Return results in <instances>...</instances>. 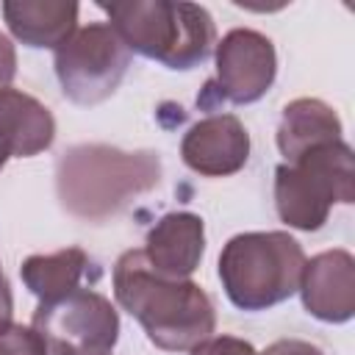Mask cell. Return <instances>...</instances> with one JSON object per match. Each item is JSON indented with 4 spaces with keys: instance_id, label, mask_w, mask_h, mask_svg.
<instances>
[{
    "instance_id": "11",
    "label": "cell",
    "mask_w": 355,
    "mask_h": 355,
    "mask_svg": "<svg viewBox=\"0 0 355 355\" xmlns=\"http://www.w3.org/2000/svg\"><path fill=\"white\" fill-rule=\"evenodd\" d=\"M202 252H205V222L191 211L164 214L147 230L141 250L150 269L172 280H189L200 266Z\"/></svg>"
},
{
    "instance_id": "4",
    "label": "cell",
    "mask_w": 355,
    "mask_h": 355,
    "mask_svg": "<svg viewBox=\"0 0 355 355\" xmlns=\"http://www.w3.org/2000/svg\"><path fill=\"white\" fill-rule=\"evenodd\" d=\"M302 244L286 230L233 236L219 252V280L239 311H269L300 291Z\"/></svg>"
},
{
    "instance_id": "18",
    "label": "cell",
    "mask_w": 355,
    "mask_h": 355,
    "mask_svg": "<svg viewBox=\"0 0 355 355\" xmlns=\"http://www.w3.org/2000/svg\"><path fill=\"white\" fill-rule=\"evenodd\" d=\"M258 355H324V352L316 344L302 341V338H280V341H272Z\"/></svg>"
},
{
    "instance_id": "13",
    "label": "cell",
    "mask_w": 355,
    "mask_h": 355,
    "mask_svg": "<svg viewBox=\"0 0 355 355\" xmlns=\"http://www.w3.org/2000/svg\"><path fill=\"white\" fill-rule=\"evenodd\" d=\"M11 36L28 47H61L78 31L75 0H6L0 6Z\"/></svg>"
},
{
    "instance_id": "17",
    "label": "cell",
    "mask_w": 355,
    "mask_h": 355,
    "mask_svg": "<svg viewBox=\"0 0 355 355\" xmlns=\"http://www.w3.org/2000/svg\"><path fill=\"white\" fill-rule=\"evenodd\" d=\"M191 355H258V349L236 336H211L189 349Z\"/></svg>"
},
{
    "instance_id": "5",
    "label": "cell",
    "mask_w": 355,
    "mask_h": 355,
    "mask_svg": "<svg viewBox=\"0 0 355 355\" xmlns=\"http://www.w3.org/2000/svg\"><path fill=\"white\" fill-rule=\"evenodd\" d=\"M336 202H355V155L344 139L308 150L291 164H277L275 211L280 222L313 233Z\"/></svg>"
},
{
    "instance_id": "12",
    "label": "cell",
    "mask_w": 355,
    "mask_h": 355,
    "mask_svg": "<svg viewBox=\"0 0 355 355\" xmlns=\"http://www.w3.org/2000/svg\"><path fill=\"white\" fill-rule=\"evenodd\" d=\"M53 139L55 119L44 103L19 89H0V147L8 158L39 155Z\"/></svg>"
},
{
    "instance_id": "10",
    "label": "cell",
    "mask_w": 355,
    "mask_h": 355,
    "mask_svg": "<svg viewBox=\"0 0 355 355\" xmlns=\"http://www.w3.org/2000/svg\"><path fill=\"white\" fill-rule=\"evenodd\" d=\"M302 308L327 324H344L355 313V258L349 250H324L305 261L300 277Z\"/></svg>"
},
{
    "instance_id": "6",
    "label": "cell",
    "mask_w": 355,
    "mask_h": 355,
    "mask_svg": "<svg viewBox=\"0 0 355 355\" xmlns=\"http://www.w3.org/2000/svg\"><path fill=\"white\" fill-rule=\"evenodd\" d=\"M53 64L67 100L97 105L119 89L130 67V50L108 22H92L55 47Z\"/></svg>"
},
{
    "instance_id": "9",
    "label": "cell",
    "mask_w": 355,
    "mask_h": 355,
    "mask_svg": "<svg viewBox=\"0 0 355 355\" xmlns=\"http://www.w3.org/2000/svg\"><path fill=\"white\" fill-rule=\"evenodd\" d=\"M180 158L202 178L236 175L250 158V133L236 114H211L183 133Z\"/></svg>"
},
{
    "instance_id": "8",
    "label": "cell",
    "mask_w": 355,
    "mask_h": 355,
    "mask_svg": "<svg viewBox=\"0 0 355 355\" xmlns=\"http://www.w3.org/2000/svg\"><path fill=\"white\" fill-rule=\"evenodd\" d=\"M216 78L208 89L233 105L258 103L277 78V53L269 36L252 28L227 31L214 47Z\"/></svg>"
},
{
    "instance_id": "1",
    "label": "cell",
    "mask_w": 355,
    "mask_h": 355,
    "mask_svg": "<svg viewBox=\"0 0 355 355\" xmlns=\"http://www.w3.org/2000/svg\"><path fill=\"white\" fill-rule=\"evenodd\" d=\"M114 297L147 338L166 352H186L211 338L216 327V311L202 286L153 272L141 250H128L116 258Z\"/></svg>"
},
{
    "instance_id": "20",
    "label": "cell",
    "mask_w": 355,
    "mask_h": 355,
    "mask_svg": "<svg viewBox=\"0 0 355 355\" xmlns=\"http://www.w3.org/2000/svg\"><path fill=\"white\" fill-rule=\"evenodd\" d=\"M11 313H14V297H11V286L0 269V327L11 322Z\"/></svg>"
},
{
    "instance_id": "19",
    "label": "cell",
    "mask_w": 355,
    "mask_h": 355,
    "mask_svg": "<svg viewBox=\"0 0 355 355\" xmlns=\"http://www.w3.org/2000/svg\"><path fill=\"white\" fill-rule=\"evenodd\" d=\"M17 75V50L6 33H0V89H8V83Z\"/></svg>"
},
{
    "instance_id": "15",
    "label": "cell",
    "mask_w": 355,
    "mask_h": 355,
    "mask_svg": "<svg viewBox=\"0 0 355 355\" xmlns=\"http://www.w3.org/2000/svg\"><path fill=\"white\" fill-rule=\"evenodd\" d=\"M89 269H92L89 255L80 247H67L50 255L25 258L19 266V277L39 302H50L80 288Z\"/></svg>"
},
{
    "instance_id": "14",
    "label": "cell",
    "mask_w": 355,
    "mask_h": 355,
    "mask_svg": "<svg viewBox=\"0 0 355 355\" xmlns=\"http://www.w3.org/2000/svg\"><path fill=\"white\" fill-rule=\"evenodd\" d=\"M338 114L319 97H297L283 108L277 125V150L286 158L283 164L297 161L308 150H316L330 141H341Z\"/></svg>"
},
{
    "instance_id": "21",
    "label": "cell",
    "mask_w": 355,
    "mask_h": 355,
    "mask_svg": "<svg viewBox=\"0 0 355 355\" xmlns=\"http://www.w3.org/2000/svg\"><path fill=\"white\" fill-rule=\"evenodd\" d=\"M6 161H8V153H6V150H3V147H0V169H3V166H6Z\"/></svg>"
},
{
    "instance_id": "3",
    "label": "cell",
    "mask_w": 355,
    "mask_h": 355,
    "mask_svg": "<svg viewBox=\"0 0 355 355\" xmlns=\"http://www.w3.org/2000/svg\"><path fill=\"white\" fill-rule=\"evenodd\" d=\"M158 178L161 161L155 153H125L108 144H78L55 166L64 208L92 222L116 214L130 197L150 191Z\"/></svg>"
},
{
    "instance_id": "2",
    "label": "cell",
    "mask_w": 355,
    "mask_h": 355,
    "mask_svg": "<svg viewBox=\"0 0 355 355\" xmlns=\"http://www.w3.org/2000/svg\"><path fill=\"white\" fill-rule=\"evenodd\" d=\"M108 25L130 53L166 69H194L216 47V25L205 6L186 0H119L100 3Z\"/></svg>"
},
{
    "instance_id": "16",
    "label": "cell",
    "mask_w": 355,
    "mask_h": 355,
    "mask_svg": "<svg viewBox=\"0 0 355 355\" xmlns=\"http://www.w3.org/2000/svg\"><path fill=\"white\" fill-rule=\"evenodd\" d=\"M0 355H47V349L33 327L8 322L0 327Z\"/></svg>"
},
{
    "instance_id": "7",
    "label": "cell",
    "mask_w": 355,
    "mask_h": 355,
    "mask_svg": "<svg viewBox=\"0 0 355 355\" xmlns=\"http://www.w3.org/2000/svg\"><path fill=\"white\" fill-rule=\"evenodd\" d=\"M31 327L47 355H105L119 341V313L108 297L75 288L58 300L39 302Z\"/></svg>"
}]
</instances>
